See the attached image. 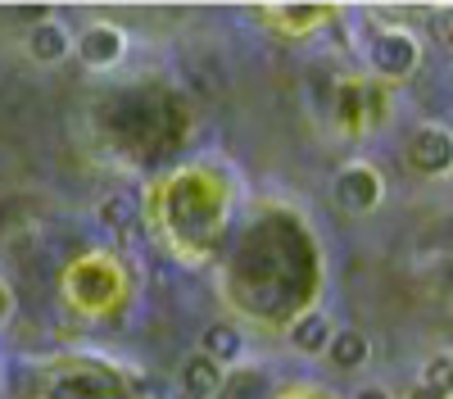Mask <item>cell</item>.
Instances as JSON below:
<instances>
[{
    "instance_id": "30bf717a",
    "label": "cell",
    "mask_w": 453,
    "mask_h": 399,
    "mask_svg": "<svg viewBox=\"0 0 453 399\" xmlns=\"http://www.w3.org/2000/svg\"><path fill=\"white\" fill-rule=\"evenodd\" d=\"M136 213H141L136 191H119V196H109V200H104L100 223H104V227H113V232H127V227L136 223Z\"/></svg>"
},
{
    "instance_id": "ba28073f",
    "label": "cell",
    "mask_w": 453,
    "mask_h": 399,
    "mask_svg": "<svg viewBox=\"0 0 453 399\" xmlns=\"http://www.w3.org/2000/svg\"><path fill=\"white\" fill-rule=\"evenodd\" d=\"M68 32L59 27V23H36V32H32V42H27V50L42 59V64H59V59H68Z\"/></svg>"
},
{
    "instance_id": "5bb4252c",
    "label": "cell",
    "mask_w": 453,
    "mask_h": 399,
    "mask_svg": "<svg viewBox=\"0 0 453 399\" xmlns=\"http://www.w3.org/2000/svg\"><path fill=\"white\" fill-rule=\"evenodd\" d=\"M440 32H444V42L453 46V14H444V23H440Z\"/></svg>"
},
{
    "instance_id": "277c9868",
    "label": "cell",
    "mask_w": 453,
    "mask_h": 399,
    "mask_svg": "<svg viewBox=\"0 0 453 399\" xmlns=\"http://www.w3.org/2000/svg\"><path fill=\"white\" fill-rule=\"evenodd\" d=\"M127 50V36L119 27H109V23H91L82 36H78V59L87 68H109V64H119Z\"/></svg>"
},
{
    "instance_id": "3957f363",
    "label": "cell",
    "mask_w": 453,
    "mask_h": 399,
    "mask_svg": "<svg viewBox=\"0 0 453 399\" xmlns=\"http://www.w3.org/2000/svg\"><path fill=\"white\" fill-rule=\"evenodd\" d=\"M335 204L345 213H367L381 204V177L367 164H349L345 173L335 177Z\"/></svg>"
},
{
    "instance_id": "8fae6325",
    "label": "cell",
    "mask_w": 453,
    "mask_h": 399,
    "mask_svg": "<svg viewBox=\"0 0 453 399\" xmlns=\"http://www.w3.org/2000/svg\"><path fill=\"white\" fill-rule=\"evenodd\" d=\"M422 386H431V390L453 399V354H435L426 363V368H422Z\"/></svg>"
},
{
    "instance_id": "8992f818",
    "label": "cell",
    "mask_w": 453,
    "mask_h": 399,
    "mask_svg": "<svg viewBox=\"0 0 453 399\" xmlns=\"http://www.w3.org/2000/svg\"><path fill=\"white\" fill-rule=\"evenodd\" d=\"M367 354H372V345H367V336H363V332H354V326L335 332V336H331V349H326V358L335 363V368H345V372L363 368Z\"/></svg>"
},
{
    "instance_id": "9c48e42d",
    "label": "cell",
    "mask_w": 453,
    "mask_h": 399,
    "mask_svg": "<svg viewBox=\"0 0 453 399\" xmlns=\"http://www.w3.org/2000/svg\"><path fill=\"white\" fill-rule=\"evenodd\" d=\"M295 345L299 349H304V354H322V349H331V322H326V313H304V318H299L295 322Z\"/></svg>"
},
{
    "instance_id": "5b68a950",
    "label": "cell",
    "mask_w": 453,
    "mask_h": 399,
    "mask_svg": "<svg viewBox=\"0 0 453 399\" xmlns=\"http://www.w3.org/2000/svg\"><path fill=\"white\" fill-rule=\"evenodd\" d=\"M181 390L191 395V399H213V395L222 390V368H218L209 354L186 358V368H181Z\"/></svg>"
},
{
    "instance_id": "52a82bcc",
    "label": "cell",
    "mask_w": 453,
    "mask_h": 399,
    "mask_svg": "<svg viewBox=\"0 0 453 399\" xmlns=\"http://www.w3.org/2000/svg\"><path fill=\"white\" fill-rule=\"evenodd\" d=\"M200 349L218 363V368H222V363H236L241 358V332H236L232 322H213V326H204Z\"/></svg>"
},
{
    "instance_id": "6da1fadb",
    "label": "cell",
    "mask_w": 453,
    "mask_h": 399,
    "mask_svg": "<svg viewBox=\"0 0 453 399\" xmlns=\"http://www.w3.org/2000/svg\"><path fill=\"white\" fill-rule=\"evenodd\" d=\"M418 64H422V46H418V36L403 32V27H390L372 42V68L381 73V78H395V82L412 78Z\"/></svg>"
},
{
    "instance_id": "4fadbf2b",
    "label": "cell",
    "mask_w": 453,
    "mask_h": 399,
    "mask_svg": "<svg viewBox=\"0 0 453 399\" xmlns=\"http://www.w3.org/2000/svg\"><path fill=\"white\" fill-rule=\"evenodd\" d=\"M412 399H449V395H440V390H431V386H418V390H412Z\"/></svg>"
},
{
    "instance_id": "7c38bea8",
    "label": "cell",
    "mask_w": 453,
    "mask_h": 399,
    "mask_svg": "<svg viewBox=\"0 0 453 399\" xmlns=\"http://www.w3.org/2000/svg\"><path fill=\"white\" fill-rule=\"evenodd\" d=\"M10 313H14V295H10V286L0 281V322H5Z\"/></svg>"
},
{
    "instance_id": "9a60e30c",
    "label": "cell",
    "mask_w": 453,
    "mask_h": 399,
    "mask_svg": "<svg viewBox=\"0 0 453 399\" xmlns=\"http://www.w3.org/2000/svg\"><path fill=\"white\" fill-rule=\"evenodd\" d=\"M354 399H386L381 390H363V395H354Z\"/></svg>"
},
{
    "instance_id": "7a4b0ae2",
    "label": "cell",
    "mask_w": 453,
    "mask_h": 399,
    "mask_svg": "<svg viewBox=\"0 0 453 399\" xmlns=\"http://www.w3.org/2000/svg\"><path fill=\"white\" fill-rule=\"evenodd\" d=\"M408 164L418 173H426V177L453 173V132L440 127V123L418 127V136H412V145H408Z\"/></svg>"
}]
</instances>
